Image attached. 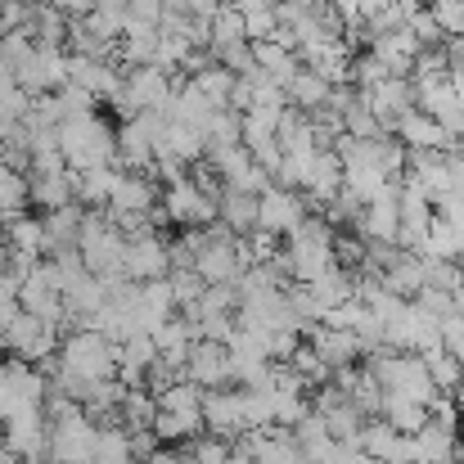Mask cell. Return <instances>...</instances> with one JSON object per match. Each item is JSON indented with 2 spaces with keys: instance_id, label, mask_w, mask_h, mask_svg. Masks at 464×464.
I'll list each match as a JSON object with an SVG mask.
<instances>
[{
  "instance_id": "cell-1",
  "label": "cell",
  "mask_w": 464,
  "mask_h": 464,
  "mask_svg": "<svg viewBox=\"0 0 464 464\" xmlns=\"http://www.w3.org/2000/svg\"><path fill=\"white\" fill-rule=\"evenodd\" d=\"M280 271L294 280V285H315L320 276H329L338 262H334V230L320 221V217H307L285 244H280Z\"/></svg>"
},
{
  "instance_id": "cell-2",
  "label": "cell",
  "mask_w": 464,
  "mask_h": 464,
  "mask_svg": "<svg viewBox=\"0 0 464 464\" xmlns=\"http://www.w3.org/2000/svg\"><path fill=\"white\" fill-rule=\"evenodd\" d=\"M54 370H63L82 383H104L118 374V343H109L100 329H72L59 338Z\"/></svg>"
},
{
  "instance_id": "cell-3",
  "label": "cell",
  "mask_w": 464,
  "mask_h": 464,
  "mask_svg": "<svg viewBox=\"0 0 464 464\" xmlns=\"http://www.w3.org/2000/svg\"><path fill=\"white\" fill-rule=\"evenodd\" d=\"M59 150L68 171H95V167H118V145H113V127L100 113L72 118L59 127Z\"/></svg>"
},
{
  "instance_id": "cell-4",
  "label": "cell",
  "mask_w": 464,
  "mask_h": 464,
  "mask_svg": "<svg viewBox=\"0 0 464 464\" xmlns=\"http://www.w3.org/2000/svg\"><path fill=\"white\" fill-rule=\"evenodd\" d=\"M122 248H127V235L104 217V212H86L82 230H77V257L91 276L109 280V276H122Z\"/></svg>"
},
{
  "instance_id": "cell-5",
  "label": "cell",
  "mask_w": 464,
  "mask_h": 464,
  "mask_svg": "<svg viewBox=\"0 0 464 464\" xmlns=\"http://www.w3.org/2000/svg\"><path fill=\"white\" fill-rule=\"evenodd\" d=\"M171 77H176V72H167V68H158V63L127 68L122 95H118L122 118H131V113H162L167 100H171Z\"/></svg>"
},
{
  "instance_id": "cell-6",
  "label": "cell",
  "mask_w": 464,
  "mask_h": 464,
  "mask_svg": "<svg viewBox=\"0 0 464 464\" xmlns=\"http://www.w3.org/2000/svg\"><path fill=\"white\" fill-rule=\"evenodd\" d=\"M158 208H162L167 226H180V230H203V226L217 221V198L203 194L189 176L176 180V185H167L162 198H158Z\"/></svg>"
},
{
  "instance_id": "cell-7",
  "label": "cell",
  "mask_w": 464,
  "mask_h": 464,
  "mask_svg": "<svg viewBox=\"0 0 464 464\" xmlns=\"http://www.w3.org/2000/svg\"><path fill=\"white\" fill-rule=\"evenodd\" d=\"M307 217H311V198L298 194V189L271 185V189L257 198V230H266V235H276V239H289Z\"/></svg>"
},
{
  "instance_id": "cell-8",
  "label": "cell",
  "mask_w": 464,
  "mask_h": 464,
  "mask_svg": "<svg viewBox=\"0 0 464 464\" xmlns=\"http://www.w3.org/2000/svg\"><path fill=\"white\" fill-rule=\"evenodd\" d=\"M95 424L72 411L63 420H50V460L45 464H91L95 460Z\"/></svg>"
},
{
  "instance_id": "cell-9",
  "label": "cell",
  "mask_w": 464,
  "mask_h": 464,
  "mask_svg": "<svg viewBox=\"0 0 464 464\" xmlns=\"http://www.w3.org/2000/svg\"><path fill=\"white\" fill-rule=\"evenodd\" d=\"M203 433L217 442H239L248 433L244 424V388H212L203 392Z\"/></svg>"
},
{
  "instance_id": "cell-10",
  "label": "cell",
  "mask_w": 464,
  "mask_h": 464,
  "mask_svg": "<svg viewBox=\"0 0 464 464\" xmlns=\"http://www.w3.org/2000/svg\"><path fill=\"white\" fill-rule=\"evenodd\" d=\"M158 198H162V189H158L154 176H145V171H118V180L109 189V203H104V217L109 221H118V217H150L158 208Z\"/></svg>"
},
{
  "instance_id": "cell-11",
  "label": "cell",
  "mask_w": 464,
  "mask_h": 464,
  "mask_svg": "<svg viewBox=\"0 0 464 464\" xmlns=\"http://www.w3.org/2000/svg\"><path fill=\"white\" fill-rule=\"evenodd\" d=\"M397 189H401V180H388V189L361 208V217H356V226H352L356 239L383 244V248L397 244V226H401V221H397Z\"/></svg>"
},
{
  "instance_id": "cell-12",
  "label": "cell",
  "mask_w": 464,
  "mask_h": 464,
  "mask_svg": "<svg viewBox=\"0 0 464 464\" xmlns=\"http://www.w3.org/2000/svg\"><path fill=\"white\" fill-rule=\"evenodd\" d=\"M122 276L136 280V285H150V280H167L171 276V262H167V239L162 235H136L127 239L122 248Z\"/></svg>"
},
{
  "instance_id": "cell-13",
  "label": "cell",
  "mask_w": 464,
  "mask_h": 464,
  "mask_svg": "<svg viewBox=\"0 0 464 464\" xmlns=\"http://www.w3.org/2000/svg\"><path fill=\"white\" fill-rule=\"evenodd\" d=\"M185 379L198 383L203 392L230 388V352H226V343L194 338V343H189V356H185Z\"/></svg>"
},
{
  "instance_id": "cell-14",
  "label": "cell",
  "mask_w": 464,
  "mask_h": 464,
  "mask_svg": "<svg viewBox=\"0 0 464 464\" xmlns=\"http://www.w3.org/2000/svg\"><path fill=\"white\" fill-rule=\"evenodd\" d=\"M392 136L401 140V150H438V154H464L460 140H451L429 113H420V109H411V113H401L397 118V127H392Z\"/></svg>"
},
{
  "instance_id": "cell-15",
  "label": "cell",
  "mask_w": 464,
  "mask_h": 464,
  "mask_svg": "<svg viewBox=\"0 0 464 464\" xmlns=\"http://www.w3.org/2000/svg\"><path fill=\"white\" fill-rule=\"evenodd\" d=\"M365 104H370V113L379 118V131L392 136L397 118L415 109V86H411V77H388V82H379L374 91H365Z\"/></svg>"
},
{
  "instance_id": "cell-16",
  "label": "cell",
  "mask_w": 464,
  "mask_h": 464,
  "mask_svg": "<svg viewBox=\"0 0 464 464\" xmlns=\"http://www.w3.org/2000/svg\"><path fill=\"white\" fill-rule=\"evenodd\" d=\"M86 221V208L82 203H68V208H54V212H41V257H59L68 248H77V230Z\"/></svg>"
},
{
  "instance_id": "cell-17",
  "label": "cell",
  "mask_w": 464,
  "mask_h": 464,
  "mask_svg": "<svg viewBox=\"0 0 464 464\" xmlns=\"http://www.w3.org/2000/svg\"><path fill=\"white\" fill-rule=\"evenodd\" d=\"M303 343L329 365V370H343V365H356L361 361V343L343 329H329V324H307L303 329Z\"/></svg>"
},
{
  "instance_id": "cell-18",
  "label": "cell",
  "mask_w": 464,
  "mask_h": 464,
  "mask_svg": "<svg viewBox=\"0 0 464 464\" xmlns=\"http://www.w3.org/2000/svg\"><path fill=\"white\" fill-rule=\"evenodd\" d=\"M217 221H221L230 235H248V230H257V198H253V194H244V189L221 185V198H217Z\"/></svg>"
},
{
  "instance_id": "cell-19",
  "label": "cell",
  "mask_w": 464,
  "mask_h": 464,
  "mask_svg": "<svg viewBox=\"0 0 464 464\" xmlns=\"http://www.w3.org/2000/svg\"><path fill=\"white\" fill-rule=\"evenodd\" d=\"M158 154H171L176 162H185V167H194V162H203L208 154V136L198 131V127H185V122H167V136H162V145L154 150Z\"/></svg>"
},
{
  "instance_id": "cell-20",
  "label": "cell",
  "mask_w": 464,
  "mask_h": 464,
  "mask_svg": "<svg viewBox=\"0 0 464 464\" xmlns=\"http://www.w3.org/2000/svg\"><path fill=\"white\" fill-rule=\"evenodd\" d=\"M248 45H253V63H257V68L280 86V91H285V86L294 82V72L303 68V63H298V54H294V50H285V45H276V41H248Z\"/></svg>"
},
{
  "instance_id": "cell-21",
  "label": "cell",
  "mask_w": 464,
  "mask_h": 464,
  "mask_svg": "<svg viewBox=\"0 0 464 464\" xmlns=\"http://www.w3.org/2000/svg\"><path fill=\"white\" fill-rule=\"evenodd\" d=\"M154 438L167 447H185L194 438H203V411H158L154 415Z\"/></svg>"
},
{
  "instance_id": "cell-22",
  "label": "cell",
  "mask_w": 464,
  "mask_h": 464,
  "mask_svg": "<svg viewBox=\"0 0 464 464\" xmlns=\"http://www.w3.org/2000/svg\"><path fill=\"white\" fill-rule=\"evenodd\" d=\"M294 442H298V451H303L311 464H329L334 451H338V442L329 438V429H324V420H320L315 411H307V420L294 424Z\"/></svg>"
},
{
  "instance_id": "cell-23",
  "label": "cell",
  "mask_w": 464,
  "mask_h": 464,
  "mask_svg": "<svg viewBox=\"0 0 464 464\" xmlns=\"http://www.w3.org/2000/svg\"><path fill=\"white\" fill-rule=\"evenodd\" d=\"M456 433H447V429H438L433 420L411 438V451H415V464H451L456 460Z\"/></svg>"
},
{
  "instance_id": "cell-24",
  "label": "cell",
  "mask_w": 464,
  "mask_h": 464,
  "mask_svg": "<svg viewBox=\"0 0 464 464\" xmlns=\"http://www.w3.org/2000/svg\"><path fill=\"white\" fill-rule=\"evenodd\" d=\"M424 257H433V262H460L464 230L451 226V221H442V217L433 212V221H429V230H424Z\"/></svg>"
},
{
  "instance_id": "cell-25",
  "label": "cell",
  "mask_w": 464,
  "mask_h": 464,
  "mask_svg": "<svg viewBox=\"0 0 464 464\" xmlns=\"http://www.w3.org/2000/svg\"><path fill=\"white\" fill-rule=\"evenodd\" d=\"M27 203H36L41 212L68 208V203H72V171H59V176H27Z\"/></svg>"
},
{
  "instance_id": "cell-26",
  "label": "cell",
  "mask_w": 464,
  "mask_h": 464,
  "mask_svg": "<svg viewBox=\"0 0 464 464\" xmlns=\"http://www.w3.org/2000/svg\"><path fill=\"white\" fill-rule=\"evenodd\" d=\"M329 91H334V86H329L324 77H315L311 68H298V72H294V82L285 86L289 109H298V113H315V109L329 100Z\"/></svg>"
},
{
  "instance_id": "cell-27",
  "label": "cell",
  "mask_w": 464,
  "mask_h": 464,
  "mask_svg": "<svg viewBox=\"0 0 464 464\" xmlns=\"http://www.w3.org/2000/svg\"><path fill=\"white\" fill-rule=\"evenodd\" d=\"M154 415H158L154 392H145V388H127V392H122L118 420H122L127 433H150V429H154Z\"/></svg>"
},
{
  "instance_id": "cell-28",
  "label": "cell",
  "mask_w": 464,
  "mask_h": 464,
  "mask_svg": "<svg viewBox=\"0 0 464 464\" xmlns=\"http://www.w3.org/2000/svg\"><path fill=\"white\" fill-rule=\"evenodd\" d=\"M276 140L285 154H315V136H311V118L298 109H285L276 122Z\"/></svg>"
},
{
  "instance_id": "cell-29",
  "label": "cell",
  "mask_w": 464,
  "mask_h": 464,
  "mask_svg": "<svg viewBox=\"0 0 464 464\" xmlns=\"http://www.w3.org/2000/svg\"><path fill=\"white\" fill-rule=\"evenodd\" d=\"M0 235H5L9 253H27V257H41V217H32V212H18V217L0 221Z\"/></svg>"
},
{
  "instance_id": "cell-30",
  "label": "cell",
  "mask_w": 464,
  "mask_h": 464,
  "mask_svg": "<svg viewBox=\"0 0 464 464\" xmlns=\"http://www.w3.org/2000/svg\"><path fill=\"white\" fill-rule=\"evenodd\" d=\"M244 41H248L244 36V14L235 5H221L208 23V50L217 54V50H230V45H244Z\"/></svg>"
},
{
  "instance_id": "cell-31",
  "label": "cell",
  "mask_w": 464,
  "mask_h": 464,
  "mask_svg": "<svg viewBox=\"0 0 464 464\" xmlns=\"http://www.w3.org/2000/svg\"><path fill=\"white\" fill-rule=\"evenodd\" d=\"M379 420H388V424H392V433L415 438V433L429 424V406H415V401H401V397L383 392V415H379Z\"/></svg>"
},
{
  "instance_id": "cell-32",
  "label": "cell",
  "mask_w": 464,
  "mask_h": 464,
  "mask_svg": "<svg viewBox=\"0 0 464 464\" xmlns=\"http://www.w3.org/2000/svg\"><path fill=\"white\" fill-rule=\"evenodd\" d=\"M307 294H311V303L320 307V320H324V311L352 303V276H347L343 266H334L329 276H320L315 285H307Z\"/></svg>"
},
{
  "instance_id": "cell-33",
  "label": "cell",
  "mask_w": 464,
  "mask_h": 464,
  "mask_svg": "<svg viewBox=\"0 0 464 464\" xmlns=\"http://www.w3.org/2000/svg\"><path fill=\"white\" fill-rule=\"evenodd\" d=\"M32 41H36L41 50H63V41H68V18H63L54 5H36V14H32Z\"/></svg>"
},
{
  "instance_id": "cell-34",
  "label": "cell",
  "mask_w": 464,
  "mask_h": 464,
  "mask_svg": "<svg viewBox=\"0 0 464 464\" xmlns=\"http://www.w3.org/2000/svg\"><path fill=\"white\" fill-rule=\"evenodd\" d=\"M189 82H194V91H198L212 109H226V104H230V91H235V82H239V77H235V72H226L221 63H208V68H203V72H194Z\"/></svg>"
},
{
  "instance_id": "cell-35",
  "label": "cell",
  "mask_w": 464,
  "mask_h": 464,
  "mask_svg": "<svg viewBox=\"0 0 464 464\" xmlns=\"http://www.w3.org/2000/svg\"><path fill=\"white\" fill-rule=\"evenodd\" d=\"M203 162L217 171V180H221V185H235V180L253 167V154H248L244 145H217V150H208V154H203Z\"/></svg>"
},
{
  "instance_id": "cell-36",
  "label": "cell",
  "mask_w": 464,
  "mask_h": 464,
  "mask_svg": "<svg viewBox=\"0 0 464 464\" xmlns=\"http://www.w3.org/2000/svg\"><path fill=\"white\" fill-rule=\"evenodd\" d=\"M91 464H136V456H131V433L122 424L100 429L95 433V460Z\"/></svg>"
},
{
  "instance_id": "cell-37",
  "label": "cell",
  "mask_w": 464,
  "mask_h": 464,
  "mask_svg": "<svg viewBox=\"0 0 464 464\" xmlns=\"http://www.w3.org/2000/svg\"><path fill=\"white\" fill-rule=\"evenodd\" d=\"M320 420H324V429H329V438H334L338 447H356V438H361V424H365V420L356 415V406H352V401H343V406L324 411ZM356 451H361V447H356Z\"/></svg>"
},
{
  "instance_id": "cell-38",
  "label": "cell",
  "mask_w": 464,
  "mask_h": 464,
  "mask_svg": "<svg viewBox=\"0 0 464 464\" xmlns=\"http://www.w3.org/2000/svg\"><path fill=\"white\" fill-rule=\"evenodd\" d=\"M347 401L356 406V415H361V420H379V415H383V388L365 374V365L356 370V383L347 388Z\"/></svg>"
},
{
  "instance_id": "cell-39",
  "label": "cell",
  "mask_w": 464,
  "mask_h": 464,
  "mask_svg": "<svg viewBox=\"0 0 464 464\" xmlns=\"http://www.w3.org/2000/svg\"><path fill=\"white\" fill-rule=\"evenodd\" d=\"M18 212H27V176L0 167V221H9Z\"/></svg>"
},
{
  "instance_id": "cell-40",
  "label": "cell",
  "mask_w": 464,
  "mask_h": 464,
  "mask_svg": "<svg viewBox=\"0 0 464 464\" xmlns=\"http://www.w3.org/2000/svg\"><path fill=\"white\" fill-rule=\"evenodd\" d=\"M158 411H203V388L189 383V379H176L171 388H162L154 397Z\"/></svg>"
},
{
  "instance_id": "cell-41",
  "label": "cell",
  "mask_w": 464,
  "mask_h": 464,
  "mask_svg": "<svg viewBox=\"0 0 464 464\" xmlns=\"http://www.w3.org/2000/svg\"><path fill=\"white\" fill-rule=\"evenodd\" d=\"M54 104H59V127L100 109V100H95V95H86L82 86H59V91H54Z\"/></svg>"
},
{
  "instance_id": "cell-42",
  "label": "cell",
  "mask_w": 464,
  "mask_h": 464,
  "mask_svg": "<svg viewBox=\"0 0 464 464\" xmlns=\"http://www.w3.org/2000/svg\"><path fill=\"white\" fill-rule=\"evenodd\" d=\"M203 136H208V150H217V145H239V113L217 109V113L208 118Z\"/></svg>"
},
{
  "instance_id": "cell-43",
  "label": "cell",
  "mask_w": 464,
  "mask_h": 464,
  "mask_svg": "<svg viewBox=\"0 0 464 464\" xmlns=\"http://www.w3.org/2000/svg\"><path fill=\"white\" fill-rule=\"evenodd\" d=\"M420 271H424V289H442V294H456V289H460V266H456V262L420 257Z\"/></svg>"
},
{
  "instance_id": "cell-44",
  "label": "cell",
  "mask_w": 464,
  "mask_h": 464,
  "mask_svg": "<svg viewBox=\"0 0 464 464\" xmlns=\"http://www.w3.org/2000/svg\"><path fill=\"white\" fill-rule=\"evenodd\" d=\"M424 9L433 14V23L442 27L447 41H451V36H464V0H429Z\"/></svg>"
},
{
  "instance_id": "cell-45",
  "label": "cell",
  "mask_w": 464,
  "mask_h": 464,
  "mask_svg": "<svg viewBox=\"0 0 464 464\" xmlns=\"http://www.w3.org/2000/svg\"><path fill=\"white\" fill-rule=\"evenodd\" d=\"M406 32L420 41V50H438V45L447 41V36H442V27L433 23V14H429L424 5H420V9H411V18H406Z\"/></svg>"
},
{
  "instance_id": "cell-46",
  "label": "cell",
  "mask_w": 464,
  "mask_h": 464,
  "mask_svg": "<svg viewBox=\"0 0 464 464\" xmlns=\"http://www.w3.org/2000/svg\"><path fill=\"white\" fill-rule=\"evenodd\" d=\"M244 14V36L248 41H271L276 36V5H257V9H239Z\"/></svg>"
},
{
  "instance_id": "cell-47",
  "label": "cell",
  "mask_w": 464,
  "mask_h": 464,
  "mask_svg": "<svg viewBox=\"0 0 464 464\" xmlns=\"http://www.w3.org/2000/svg\"><path fill=\"white\" fill-rule=\"evenodd\" d=\"M244 244H248V253H253V266H266V262L280 257V244H285V239H276V235H266V230H248Z\"/></svg>"
},
{
  "instance_id": "cell-48",
  "label": "cell",
  "mask_w": 464,
  "mask_h": 464,
  "mask_svg": "<svg viewBox=\"0 0 464 464\" xmlns=\"http://www.w3.org/2000/svg\"><path fill=\"white\" fill-rule=\"evenodd\" d=\"M438 338H442V352L456 356L464 365V315H447V320L438 324Z\"/></svg>"
},
{
  "instance_id": "cell-49",
  "label": "cell",
  "mask_w": 464,
  "mask_h": 464,
  "mask_svg": "<svg viewBox=\"0 0 464 464\" xmlns=\"http://www.w3.org/2000/svg\"><path fill=\"white\" fill-rule=\"evenodd\" d=\"M411 303L424 311V315H433V320H447V315H456V311H451V294H442V289H420Z\"/></svg>"
},
{
  "instance_id": "cell-50",
  "label": "cell",
  "mask_w": 464,
  "mask_h": 464,
  "mask_svg": "<svg viewBox=\"0 0 464 464\" xmlns=\"http://www.w3.org/2000/svg\"><path fill=\"white\" fill-rule=\"evenodd\" d=\"M127 23L158 27L162 23V0H127Z\"/></svg>"
},
{
  "instance_id": "cell-51",
  "label": "cell",
  "mask_w": 464,
  "mask_h": 464,
  "mask_svg": "<svg viewBox=\"0 0 464 464\" xmlns=\"http://www.w3.org/2000/svg\"><path fill=\"white\" fill-rule=\"evenodd\" d=\"M18 311H23V303H18V285H14L9 276H0V329H5Z\"/></svg>"
},
{
  "instance_id": "cell-52",
  "label": "cell",
  "mask_w": 464,
  "mask_h": 464,
  "mask_svg": "<svg viewBox=\"0 0 464 464\" xmlns=\"http://www.w3.org/2000/svg\"><path fill=\"white\" fill-rule=\"evenodd\" d=\"M433 212H438L442 221H451V226H460V230H464V198H460V194H447Z\"/></svg>"
},
{
  "instance_id": "cell-53",
  "label": "cell",
  "mask_w": 464,
  "mask_h": 464,
  "mask_svg": "<svg viewBox=\"0 0 464 464\" xmlns=\"http://www.w3.org/2000/svg\"><path fill=\"white\" fill-rule=\"evenodd\" d=\"M45 5H54L63 18H86L95 9V0H45Z\"/></svg>"
},
{
  "instance_id": "cell-54",
  "label": "cell",
  "mask_w": 464,
  "mask_h": 464,
  "mask_svg": "<svg viewBox=\"0 0 464 464\" xmlns=\"http://www.w3.org/2000/svg\"><path fill=\"white\" fill-rule=\"evenodd\" d=\"M145 464H189V460H185V456H180L176 447H158V451H154V456H150Z\"/></svg>"
},
{
  "instance_id": "cell-55",
  "label": "cell",
  "mask_w": 464,
  "mask_h": 464,
  "mask_svg": "<svg viewBox=\"0 0 464 464\" xmlns=\"http://www.w3.org/2000/svg\"><path fill=\"white\" fill-rule=\"evenodd\" d=\"M451 311H456V315H464V285L451 294Z\"/></svg>"
},
{
  "instance_id": "cell-56",
  "label": "cell",
  "mask_w": 464,
  "mask_h": 464,
  "mask_svg": "<svg viewBox=\"0 0 464 464\" xmlns=\"http://www.w3.org/2000/svg\"><path fill=\"white\" fill-rule=\"evenodd\" d=\"M5 266H9V244H5V235H0V276H5Z\"/></svg>"
},
{
  "instance_id": "cell-57",
  "label": "cell",
  "mask_w": 464,
  "mask_h": 464,
  "mask_svg": "<svg viewBox=\"0 0 464 464\" xmlns=\"http://www.w3.org/2000/svg\"><path fill=\"white\" fill-rule=\"evenodd\" d=\"M257 5H276V0H235V9H257Z\"/></svg>"
},
{
  "instance_id": "cell-58",
  "label": "cell",
  "mask_w": 464,
  "mask_h": 464,
  "mask_svg": "<svg viewBox=\"0 0 464 464\" xmlns=\"http://www.w3.org/2000/svg\"><path fill=\"white\" fill-rule=\"evenodd\" d=\"M280 5H298V9H311L315 0H280Z\"/></svg>"
},
{
  "instance_id": "cell-59",
  "label": "cell",
  "mask_w": 464,
  "mask_h": 464,
  "mask_svg": "<svg viewBox=\"0 0 464 464\" xmlns=\"http://www.w3.org/2000/svg\"><path fill=\"white\" fill-rule=\"evenodd\" d=\"M456 100H460V109H464V91H456Z\"/></svg>"
},
{
  "instance_id": "cell-60",
  "label": "cell",
  "mask_w": 464,
  "mask_h": 464,
  "mask_svg": "<svg viewBox=\"0 0 464 464\" xmlns=\"http://www.w3.org/2000/svg\"><path fill=\"white\" fill-rule=\"evenodd\" d=\"M0 352H5V338H0Z\"/></svg>"
},
{
  "instance_id": "cell-61",
  "label": "cell",
  "mask_w": 464,
  "mask_h": 464,
  "mask_svg": "<svg viewBox=\"0 0 464 464\" xmlns=\"http://www.w3.org/2000/svg\"><path fill=\"white\" fill-rule=\"evenodd\" d=\"M0 5H9V0H0Z\"/></svg>"
},
{
  "instance_id": "cell-62",
  "label": "cell",
  "mask_w": 464,
  "mask_h": 464,
  "mask_svg": "<svg viewBox=\"0 0 464 464\" xmlns=\"http://www.w3.org/2000/svg\"><path fill=\"white\" fill-rule=\"evenodd\" d=\"M0 36H5V27H0Z\"/></svg>"
}]
</instances>
